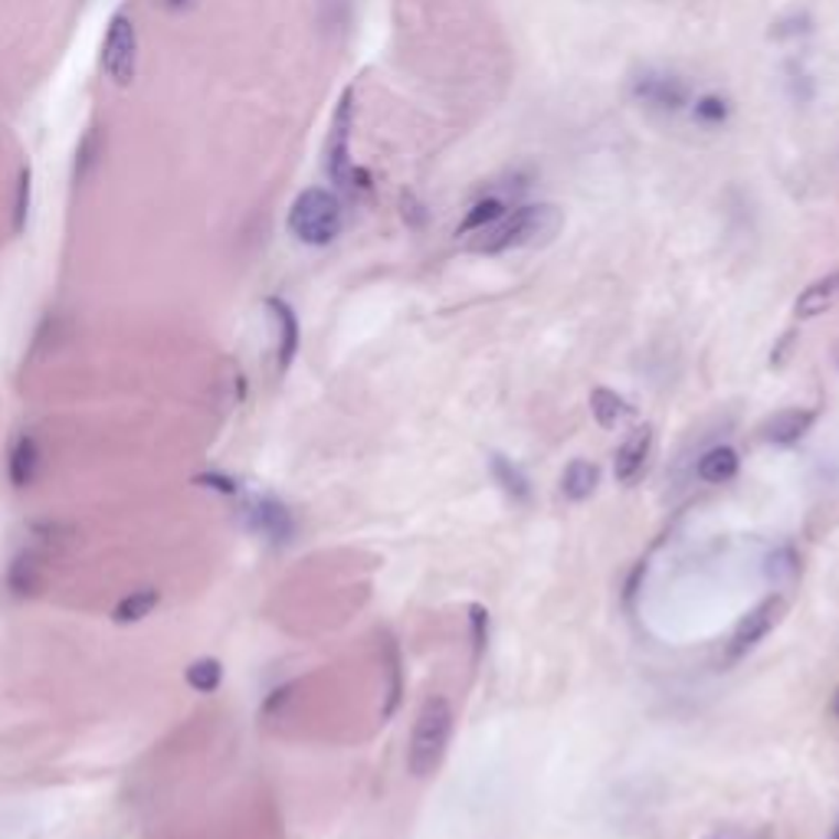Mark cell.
Instances as JSON below:
<instances>
[{"instance_id":"6da1fadb","label":"cell","mask_w":839,"mask_h":839,"mask_svg":"<svg viewBox=\"0 0 839 839\" xmlns=\"http://www.w3.org/2000/svg\"><path fill=\"white\" fill-rule=\"evenodd\" d=\"M453 731H456V708L443 693H433L419 701L417 718L411 724V738H407V774L414 781H429L443 761L446 751L453 744Z\"/></svg>"},{"instance_id":"7a4b0ae2","label":"cell","mask_w":839,"mask_h":839,"mask_svg":"<svg viewBox=\"0 0 839 839\" xmlns=\"http://www.w3.org/2000/svg\"><path fill=\"white\" fill-rule=\"evenodd\" d=\"M560 227H564V214H560L558 204H525V207L505 214L489 230L469 237V250L495 257V253H509L519 247L548 243Z\"/></svg>"},{"instance_id":"3957f363","label":"cell","mask_w":839,"mask_h":839,"mask_svg":"<svg viewBox=\"0 0 839 839\" xmlns=\"http://www.w3.org/2000/svg\"><path fill=\"white\" fill-rule=\"evenodd\" d=\"M285 227L305 247H328V243H335L341 227H345V210H341L338 194L328 190V187H305L292 200Z\"/></svg>"},{"instance_id":"277c9868","label":"cell","mask_w":839,"mask_h":839,"mask_svg":"<svg viewBox=\"0 0 839 839\" xmlns=\"http://www.w3.org/2000/svg\"><path fill=\"white\" fill-rule=\"evenodd\" d=\"M351 126H355V89H345L331 119L328 141H325V171L331 184H338L341 190L364 194L371 190V177L351 164Z\"/></svg>"},{"instance_id":"5b68a950","label":"cell","mask_w":839,"mask_h":839,"mask_svg":"<svg viewBox=\"0 0 839 839\" xmlns=\"http://www.w3.org/2000/svg\"><path fill=\"white\" fill-rule=\"evenodd\" d=\"M102 69L119 89H129L139 76V30L129 13H116L109 20V33L102 43Z\"/></svg>"},{"instance_id":"8992f818","label":"cell","mask_w":839,"mask_h":839,"mask_svg":"<svg viewBox=\"0 0 839 839\" xmlns=\"http://www.w3.org/2000/svg\"><path fill=\"white\" fill-rule=\"evenodd\" d=\"M787 610V597L784 593H767L758 607H751L731 630L728 643H724V663H741L744 656H751L758 650V643L781 623Z\"/></svg>"},{"instance_id":"52a82bcc","label":"cell","mask_w":839,"mask_h":839,"mask_svg":"<svg viewBox=\"0 0 839 839\" xmlns=\"http://www.w3.org/2000/svg\"><path fill=\"white\" fill-rule=\"evenodd\" d=\"M653 449H656V429L653 423H636L623 443L617 446L613 453V479L620 486H633L643 479V472L650 469V459H653Z\"/></svg>"},{"instance_id":"ba28073f","label":"cell","mask_w":839,"mask_h":839,"mask_svg":"<svg viewBox=\"0 0 839 839\" xmlns=\"http://www.w3.org/2000/svg\"><path fill=\"white\" fill-rule=\"evenodd\" d=\"M633 92H636V99L646 109L663 112V116H676L686 106V99H689V89H686V83L679 76H673V73H653V69H646L633 83Z\"/></svg>"},{"instance_id":"9c48e42d","label":"cell","mask_w":839,"mask_h":839,"mask_svg":"<svg viewBox=\"0 0 839 839\" xmlns=\"http://www.w3.org/2000/svg\"><path fill=\"white\" fill-rule=\"evenodd\" d=\"M817 419H820L817 407H781V411L764 417V423L758 426V436L767 446H784L787 449V446H797L814 429Z\"/></svg>"},{"instance_id":"30bf717a","label":"cell","mask_w":839,"mask_h":839,"mask_svg":"<svg viewBox=\"0 0 839 839\" xmlns=\"http://www.w3.org/2000/svg\"><path fill=\"white\" fill-rule=\"evenodd\" d=\"M247 522H250L253 532H260L273 545H288L295 538V519L280 499H257L247 509Z\"/></svg>"},{"instance_id":"8fae6325","label":"cell","mask_w":839,"mask_h":839,"mask_svg":"<svg viewBox=\"0 0 839 839\" xmlns=\"http://www.w3.org/2000/svg\"><path fill=\"white\" fill-rule=\"evenodd\" d=\"M741 472V453L728 443H715L701 449L696 459V479L705 486H728Z\"/></svg>"},{"instance_id":"7c38bea8","label":"cell","mask_w":839,"mask_h":839,"mask_svg":"<svg viewBox=\"0 0 839 839\" xmlns=\"http://www.w3.org/2000/svg\"><path fill=\"white\" fill-rule=\"evenodd\" d=\"M489 472H492V482L502 489L505 499H512L515 505H529L532 502V479L525 476V469L512 456L489 453Z\"/></svg>"},{"instance_id":"4fadbf2b","label":"cell","mask_w":839,"mask_h":839,"mask_svg":"<svg viewBox=\"0 0 839 839\" xmlns=\"http://www.w3.org/2000/svg\"><path fill=\"white\" fill-rule=\"evenodd\" d=\"M839 298V270L814 280L807 288H800V295L794 298V318L800 322H810V318H820L824 312H830L837 305Z\"/></svg>"},{"instance_id":"5bb4252c","label":"cell","mask_w":839,"mask_h":839,"mask_svg":"<svg viewBox=\"0 0 839 839\" xmlns=\"http://www.w3.org/2000/svg\"><path fill=\"white\" fill-rule=\"evenodd\" d=\"M600 486V466L593 459H570L560 472V495L567 502H587Z\"/></svg>"},{"instance_id":"9a60e30c","label":"cell","mask_w":839,"mask_h":839,"mask_svg":"<svg viewBox=\"0 0 839 839\" xmlns=\"http://www.w3.org/2000/svg\"><path fill=\"white\" fill-rule=\"evenodd\" d=\"M10 482L17 489H30L40 476V443L33 433H20L10 446Z\"/></svg>"},{"instance_id":"2e32d148","label":"cell","mask_w":839,"mask_h":839,"mask_svg":"<svg viewBox=\"0 0 839 839\" xmlns=\"http://www.w3.org/2000/svg\"><path fill=\"white\" fill-rule=\"evenodd\" d=\"M590 414L597 419V426L617 429V426H626L630 419H636V407L613 388H593L590 391Z\"/></svg>"},{"instance_id":"e0dca14e","label":"cell","mask_w":839,"mask_h":839,"mask_svg":"<svg viewBox=\"0 0 839 839\" xmlns=\"http://www.w3.org/2000/svg\"><path fill=\"white\" fill-rule=\"evenodd\" d=\"M266 308L273 312V318H276V325H280V371H288V364H292L295 355H298V338H302L298 318H295L292 305L282 302V298H266Z\"/></svg>"},{"instance_id":"ac0fdd59","label":"cell","mask_w":839,"mask_h":839,"mask_svg":"<svg viewBox=\"0 0 839 839\" xmlns=\"http://www.w3.org/2000/svg\"><path fill=\"white\" fill-rule=\"evenodd\" d=\"M7 584L17 597H33L43 590V560L33 552H23L17 555L13 564H10V574H7Z\"/></svg>"},{"instance_id":"d6986e66","label":"cell","mask_w":839,"mask_h":839,"mask_svg":"<svg viewBox=\"0 0 839 839\" xmlns=\"http://www.w3.org/2000/svg\"><path fill=\"white\" fill-rule=\"evenodd\" d=\"M505 214H509V210H505V204H502L499 197H482V200H476V204L469 207V214H466V220L459 224L456 237H476V233L489 230L492 224H499Z\"/></svg>"},{"instance_id":"ffe728a7","label":"cell","mask_w":839,"mask_h":839,"mask_svg":"<svg viewBox=\"0 0 839 839\" xmlns=\"http://www.w3.org/2000/svg\"><path fill=\"white\" fill-rule=\"evenodd\" d=\"M157 603H161V593L154 587H141V590H132L129 597L119 600L112 617H116V623H139Z\"/></svg>"},{"instance_id":"44dd1931","label":"cell","mask_w":839,"mask_h":839,"mask_svg":"<svg viewBox=\"0 0 839 839\" xmlns=\"http://www.w3.org/2000/svg\"><path fill=\"white\" fill-rule=\"evenodd\" d=\"M99 154H102V135H99V129H89L83 135V141H79V148H76V171H73L76 184H86V177L99 164Z\"/></svg>"},{"instance_id":"7402d4cb","label":"cell","mask_w":839,"mask_h":839,"mask_svg":"<svg viewBox=\"0 0 839 839\" xmlns=\"http://www.w3.org/2000/svg\"><path fill=\"white\" fill-rule=\"evenodd\" d=\"M30 200H33V171H30V167H20L17 197H13V233H23L26 217H30Z\"/></svg>"},{"instance_id":"603a6c76","label":"cell","mask_w":839,"mask_h":839,"mask_svg":"<svg viewBox=\"0 0 839 839\" xmlns=\"http://www.w3.org/2000/svg\"><path fill=\"white\" fill-rule=\"evenodd\" d=\"M220 679H224V666L217 660H197L187 669V683L197 693H214L220 686Z\"/></svg>"},{"instance_id":"cb8c5ba5","label":"cell","mask_w":839,"mask_h":839,"mask_svg":"<svg viewBox=\"0 0 839 839\" xmlns=\"http://www.w3.org/2000/svg\"><path fill=\"white\" fill-rule=\"evenodd\" d=\"M489 626H492L489 610L482 603H472L469 607V633H472V656L476 660H482V653L489 650Z\"/></svg>"},{"instance_id":"d4e9b609","label":"cell","mask_w":839,"mask_h":839,"mask_svg":"<svg viewBox=\"0 0 839 839\" xmlns=\"http://www.w3.org/2000/svg\"><path fill=\"white\" fill-rule=\"evenodd\" d=\"M701 839H774V830L771 827H748V824H721V827H711Z\"/></svg>"},{"instance_id":"484cf974","label":"cell","mask_w":839,"mask_h":839,"mask_svg":"<svg viewBox=\"0 0 839 839\" xmlns=\"http://www.w3.org/2000/svg\"><path fill=\"white\" fill-rule=\"evenodd\" d=\"M696 116L708 126H721L724 122V102L715 99V96H705L699 106H696Z\"/></svg>"},{"instance_id":"4316f807","label":"cell","mask_w":839,"mask_h":839,"mask_svg":"<svg viewBox=\"0 0 839 839\" xmlns=\"http://www.w3.org/2000/svg\"><path fill=\"white\" fill-rule=\"evenodd\" d=\"M184 3H187V0H164V7H171V10H181Z\"/></svg>"},{"instance_id":"83f0119b","label":"cell","mask_w":839,"mask_h":839,"mask_svg":"<svg viewBox=\"0 0 839 839\" xmlns=\"http://www.w3.org/2000/svg\"><path fill=\"white\" fill-rule=\"evenodd\" d=\"M827 839H839V820H837V824H833V830H830V837H827Z\"/></svg>"},{"instance_id":"f1b7e54d","label":"cell","mask_w":839,"mask_h":839,"mask_svg":"<svg viewBox=\"0 0 839 839\" xmlns=\"http://www.w3.org/2000/svg\"><path fill=\"white\" fill-rule=\"evenodd\" d=\"M833 364H837V368H839V341H837V345H833Z\"/></svg>"},{"instance_id":"f546056e","label":"cell","mask_w":839,"mask_h":839,"mask_svg":"<svg viewBox=\"0 0 839 839\" xmlns=\"http://www.w3.org/2000/svg\"><path fill=\"white\" fill-rule=\"evenodd\" d=\"M833 715L839 718V693H837V699H833Z\"/></svg>"}]
</instances>
